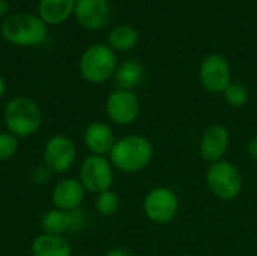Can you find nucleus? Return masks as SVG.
I'll return each instance as SVG.
<instances>
[{
  "label": "nucleus",
  "mask_w": 257,
  "mask_h": 256,
  "mask_svg": "<svg viewBox=\"0 0 257 256\" xmlns=\"http://www.w3.org/2000/svg\"><path fill=\"white\" fill-rule=\"evenodd\" d=\"M154 157V146L151 140L140 134L125 136L116 140L110 161L113 167L123 174H137L149 166Z\"/></svg>",
  "instance_id": "obj_1"
},
{
  "label": "nucleus",
  "mask_w": 257,
  "mask_h": 256,
  "mask_svg": "<svg viewBox=\"0 0 257 256\" xmlns=\"http://www.w3.org/2000/svg\"><path fill=\"white\" fill-rule=\"evenodd\" d=\"M3 122L6 131L14 134L17 139L30 137L42 124V112L32 98L18 95L6 103L3 110Z\"/></svg>",
  "instance_id": "obj_2"
},
{
  "label": "nucleus",
  "mask_w": 257,
  "mask_h": 256,
  "mask_svg": "<svg viewBox=\"0 0 257 256\" xmlns=\"http://www.w3.org/2000/svg\"><path fill=\"white\" fill-rule=\"evenodd\" d=\"M2 36L12 45H39L47 39V24L36 15L14 14L3 21Z\"/></svg>",
  "instance_id": "obj_3"
},
{
  "label": "nucleus",
  "mask_w": 257,
  "mask_h": 256,
  "mask_svg": "<svg viewBox=\"0 0 257 256\" xmlns=\"http://www.w3.org/2000/svg\"><path fill=\"white\" fill-rule=\"evenodd\" d=\"M117 65L114 50L104 44H95L83 53L78 68L86 81L101 84L114 75Z\"/></svg>",
  "instance_id": "obj_4"
},
{
  "label": "nucleus",
  "mask_w": 257,
  "mask_h": 256,
  "mask_svg": "<svg viewBox=\"0 0 257 256\" xmlns=\"http://www.w3.org/2000/svg\"><path fill=\"white\" fill-rule=\"evenodd\" d=\"M206 186L217 199L233 201L241 195L244 180L242 174L233 163L227 160H220L208 167Z\"/></svg>",
  "instance_id": "obj_5"
},
{
  "label": "nucleus",
  "mask_w": 257,
  "mask_h": 256,
  "mask_svg": "<svg viewBox=\"0 0 257 256\" xmlns=\"http://www.w3.org/2000/svg\"><path fill=\"white\" fill-rule=\"evenodd\" d=\"M179 211V199L176 193L169 187H155L149 190L143 199L145 216L157 223H170Z\"/></svg>",
  "instance_id": "obj_6"
},
{
  "label": "nucleus",
  "mask_w": 257,
  "mask_h": 256,
  "mask_svg": "<svg viewBox=\"0 0 257 256\" xmlns=\"http://www.w3.org/2000/svg\"><path fill=\"white\" fill-rule=\"evenodd\" d=\"M78 180L87 192L99 195L110 190L114 180L113 164L107 157L89 155L81 163Z\"/></svg>",
  "instance_id": "obj_7"
},
{
  "label": "nucleus",
  "mask_w": 257,
  "mask_h": 256,
  "mask_svg": "<svg viewBox=\"0 0 257 256\" xmlns=\"http://www.w3.org/2000/svg\"><path fill=\"white\" fill-rule=\"evenodd\" d=\"M44 164L51 174H66L75 163L77 146L65 134L50 137L42 152Z\"/></svg>",
  "instance_id": "obj_8"
},
{
  "label": "nucleus",
  "mask_w": 257,
  "mask_h": 256,
  "mask_svg": "<svg viewBox=\"0 0 257 256\" xmlns=\"http://www.w3.org/2000/svg\"><path fill=\"white\" fill-rule=\"evenodd\" d=\"M199 78L202 86L211 92L218 94L224 92V89L232 83V71L229 62L217 53L208 54L199 68Z\"/></svg>",
  "instance_id": "obj_9"
},
{
  "label": "nucleus",
  "mask_w": 257,
  "mask_h": 256,
  "mask_svg": "<svg viewBox=\"0 0 257 256\" xmlns=\"http://www.w3.org/2000/svg\"><path fill=\"white\" fill-rule=\"evenodd\" d=\"M105 112L111 122L117 125H130L139 118L140 101L133 91L114 89L107 97Z\"/></svg>",
  "instance_id": "obj_10"
},
{
  "label": "nucleus",
  "mask_w": 257,
  "mask_h": 256,
  "mask_svg": "<svg viewBox=\"0 0 257 256\" xmlns=\"http://www.w3.org/2000/svg\"><path fill=\"white\" fill-rule=\"evenodd\" d=\"M86 214L80 210L75 211H62L57 208L48 210L41 219V228L44 234L60 235L63 237L66 232H77L84 228Z\"/></svg>",
  "instance_id": "obj_11"
},
{
  "label": "nucleus",
  "mask_w": 257,
  "mask_h": 256,
  "mask_svg": "<svg viewBox=\"0 0 257 256\" xmlns=\"http://www.w3.org/2000/svg\"><path fill=\"white\" fill-rule=\"evenodd\" d=\"M229 145H230L229 130L220 124H214L203 131L199 143V152L206 163L212 164L223 160V157L229 149Z\"/></svg>",
  "instance_id": "obj_12"
},
{
  "label": "nucleus",
  "mask_w": 257,
  "mask_h": 256,
  "mask_svg": "<svg viewBox=\"0 0 257 256\" xmlns=\"http://www.w3.org/2000/svg\"><path fill=\"white\" fill-rule=\"evenodd\" d=\"M74 12L83 27L99 30L108 24L111 8L108 0H75Z\"/></svg>",
  "instance_id": "obj_13"
},
{
  "label": "nucleus",
  "mask_w": 257,
  "mask_h": 256,
  "mask_svg": "<svg viewBox=\"0 0 257 256\" xmlns=\"http://www.w3.org/2000/svg\"><path fill=\"white\" fill-rule=\"evenodd\" d=\"M86 189L77 178H62L51 190V202L54 208L62 211H75L84 201Z\"/></svg>",
  "instance_id": "obj_14"
},
{
  "label": "nucleus",
  "mask_w": 257,
  "mask_h": 256,
  "mask_svg": "<svg viewBox=\"0 0 257 256\" xmlns=\"http://www.w3.org/2000/svg\"><path fill=\"white\" fill-rule=\"evenodd\" d=\"M84 143L92 155H110L116 143L114 131L107 122L93 121L84 130Z\"/></svg>",
  "instance_id": "obj_15"
},
{
  "label": "nucleus",
  "mask_w": 257,
  "mask_h": 256,
  "mask_svg": "<svg viewBox=\"0 0 257 256\" xmlns=\"http://www.w3.org/2000/svg\"><path fill=\"white\" fill-rule=\"evenodd\" d=\"M32 256H72V247L65 237L41 234L30 246Z\"/></svg>",
  "instance_id": "obj_16"
},
{
  "label": "nucleus",
  "mask_w": 257,
  "mask_h": 256,
  "mask_svg": "<svg viewBox=\"0 0 257 256\" xmlns=\"http://www.w3.org/2000/svg\"><path fill=\"white\" fill-rule=\"evenodd\" d=\"M38 9L45 24H60L74 12L75 0H41Z\"/></svg>",
  "instance_id": "obj_17"
},
{
  "label": "nucleus",
  "mask_w": 257,
  "mask_h": 256,
  "mask_svg": "<svg viewBox=\"0 0 257 256\" xmlns=\"http://www.w3.org/2000/svg\"><path fill=\"white\" fill-rule=\"evenodd\" d=\"M143 75H145L143 65L134 59H128L117 65L113 78H114L117 89L133 91L136 86H139L142 83Z\"/></svg>",
  "instance_id": "obj_18"
},
{
  "label": "nucleus",
  "mask_w": 257,
  "mask_h": 256,
  "mask_svg": "<svg viewBox=\"0 0 257 256\" xmlns=\"http://www.w3.org/2000/svg\"><path fill=\"white\" fill-rule=\"evenodd\" d=\"M108 47L114 51H130L139 42V32L128 24L116 26L108 33Z\"/></svg>",
  "instance_id": "obj_19"
},
{
  "label": "nucleus",
  "mask_w": 257,
  "mask_h": 256,
  "mask_svg": "<svg viewBox=\"0 0 257 256\" xmlns=\"http://www.w3.org/2000/svg\"><path fill=\"white\" fill-rule=\"evenodd\" d=\"M95 208H96L99 216H102V217H113L119 211V208H120L119 195L116 192H113L111 189L99 193L96 196V201H95Z\"/></svg>",
  "instance_id": "obj_20"
},
{
  "label": "nucleus",
  "mask_w": 257,
  "mask_h": 256,
  "mask_svg": "<svg viewBox=\"0 0 257 256\" xmlns=\"http://www.w3.org/2000/svg\"><path fill=\"white\" fill-rule=\"evenodd\" d=\"M224 100L229 106L232 107H242L248 103L250 100V92L248 89L238 81H232L226 89H224Z\"/></svg>",
  "instance_id": "obj_21"
},
{
  "label": "nucleus",
  "mask_w": 257,
  "mask_h": 256,
  "mask_svg": "<svg viewBox=\"0 0 257 256\" xmlns=\"http://www.w3.org/2000/svg\"><path fill=\"white\" fill-rule=\"evenodd\" d=\"M18 151V139L8 133L0 131V163L11 160Z\"/></svg>",
  "instance_id": "obj_22"
},
{
  "label": "nucleus",
  "mask_w": 257,
  "mask_h": 256,
  "mask_svg": "<svg viewBox=\"0 0 257 256\" xmlns=\"http://www.w3.org/2000/svg\"><path fill=\"white\" fill-rule=\"evenodd\" d=\"M247 151H248V155L257 161V136L253 137L250 142H248V146H247Z\"/></svg>",
  "instance_id": "obj_23"
},
{
  "label": "nucleus",
  "mask_w": 257,
  "mask_h": 256,
  "mask_svg": "<svg viewBox=\"0 0 257 256\" xmlns=\"http://www.w3.org/2000/svg\"><path fill=\"white\" fill-rule=\"evenodd\" d=\"M104 256H133L128 250H125V249H113V250H110V252H107Z\"/></svg>",
  "instance_id": "obj_24"
},
{
  "label": "nucleus",
  "mask_w": 257,
  "mask_h": 256,
  "mask_svg": "<svg viewBox=\"0 0 257 256\" xmlns=\"http://www.w3.org/2000/svg\"><path fill=\"white\" fill-rule=\"evenodd\" d=\"M6 11H8V3H6V0H0V15L6 14Z\"/></svg>",
  "instance_id": "obj_25"
},
{
  "label": "nucleus",
  "mask_w": 257,
  "mask_h": 256,
  "mask_svg": "<svg viewBox=\"0 0 257 256\" xmlns=\"http://www.w3.org/2000/svg\"><path fill=\"white\" fill-rule=\"evenodd\" d=\"M5 89H6V84H5V80H3V77L0 75V98L5 95Z\"/></svg>",
  "instance_id": "obj_26"
},
{
  "label": "nucleus",
  "mask_w": 257,
  "mask_h": 256,
  "mask_svg": "<svg viewBox=\"0 0 257 256\" xmlns=\"http://www.w3.org/2000/svg\"><path fill=\"white\" fill-rule=\"evenodd\" d=\"M75 256H90V255H75Z\"/></svg>",
  "instance_id": "obj_27"
}]
</instances>
